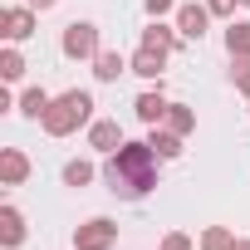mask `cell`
<instances>
[{
  "label": "cell",
  "mask_w": 250,
  "mask_h": 250,
  "mask_svg": "<svg viewBox=\"0 0 250 250\" xmlns=\"http://www.w3.org/2000/svg\"><path fill=\"white\" fill-rule=\"evenodd\" d=\"M157 177H162V157H157L147 143H123V147L103 162V182H108V191L123 196V201H143V196L157 187Z\"/></svg>",
  "instance_id": "obj_1"
},
{
  "label": "cell",
  "mask_w": 250,
  "mask_h": 250,
  "mask_svg": "<svg viewBox=\"0 0 250 250\" xmlns=\"http://www.w3.org/2000/svg\"><path fill=\"white\" fill-rule=\"evenodd\" d=\"M88 123H93V93H88V88H64V93L49 103V113H44L40 128H44L49 138H69V133L88 128Z\"/></svg>",
  "instance_id": "obj_2"
},
{
  "label": "cell",
  "mask_w": 250,
  "mask_h": 250,
  "mask_svg": "<svg viewBox=\"0 0 250 250\" xmlns=\"http://www.w3.org/2000/svg\"><path fill=\"white\" fill-rule=\"evenodd\" d=\"M59 49H64V59H79V64L88 59V64H93L98 49H103V44H98V25H93V20H69Z\"/></svg>",
  "instance_id": "obj_3"
},
{
  "label": "cell",
  "mask_w": 250,
  "mask_h": 250,
  "mask_svg": "<svg viewBox=\"0 0 250 250\" xmlns=\"http://www.w3.org/2000/svg\"><path fill=\"white\" fill-rule=\"evenodd\" d=\"M113 245H118V221L88 216L83 226H74V250H113Z\"/></svg>",
  "instance_id": "obj_4"
},
{
  "label": "cell",
  "mask_w": 250,
  "mask_h": 250,
  "mask_svg": "<svg viewBox=\"0 0 250 250\" xmlns=\"http://www.w3.org/2000/svg\"><path fill=\"white\" fill-rule=\"evenodd\" d=\"M35 30H40V10H30V5H5L0 10V40L5 44H20Z\"/></svg>",
  "instance_id": "obj_5"
},
{
  "label": "cell",
  "mask_w": 250,
  "mask_h": 250,
  "mask_svg": "<svg viewBox=\"0 0 250 250\" xmlns=\"http://www.w3.org/2000/svg\"><path fill=\"white\" fill-rule=\"evenodd\" d=\"M123 143H128V138H123V128H118V118H93L88 123V147L93 152H103V157H113Z\"/></svg>",
  "instance_id": "obj_6"
},
{
  "label": "cell",
  "mask_w": 250,
  "mask_h": 250,
  "mask_svg": "<svg viewBox=\"0 0 250 250\" xmlns=\"http://www.w3.org/2000/svg\"><path fill=\"white\" fill-rule=\"evenodd\" d=\"M211 30V10L196 5V0H187V5H177V35L182 40H201Z\"/></svg>",
  "instance_id": "obj_7"
},
{
  "label": "cell",
  "mask_w": 250,
  "mask_h": 250,
  "mask_svg": "<svg viewBox=\"0 0 250 250\" xmlns=\"http://www.w3.org/2000/svg\"><path fill=\"white\" fill-rule=\"evenodd\" d=\"M167 108H172V98L162 93V83H157V88H143V93H138V103H133L138 123H147V128H157V123L167 118Z\"/></svg>",
  "instance_id": "obj_8"
},
{
  "label": "cell",
  "mask_w": 250,
  "mask_h": 250,
  "mask_svg": "<svg viewBox=\"0 0 250 250\" xmlns=\"http://www.w3.org/2000/svg\"><path fill=\"white\" fill-rule=\"evenodd\" d=\"M25 211L15 206V201H5V206H0V245H5V250H20L25 245Z\"/></svg>",
  "instance_id": "obj_9"
},
{
  "label": "cell",
  "mask_w": 250,
  "mask_h": 250,
  "mask_svg": "<svg viewBox=\"0 0 250 250\" xmlns=\"http://www.w3.org/2000/svg\"><path fill=\"white\" fill-rule=\"evenodd\" d=\"M30 182V157L20 147H0V187H25Z\"/></svg>",
  "instance_id": "obj_10"
},
{
  "label": "cell",
  "mask_w": 250,
  "mask_h": 250,
  "mask_svg": "<svg viewBox=\"0 0 250 250\" xmlns=\"http://www.w3.org/2000/svg\"><path fill=\"white\" fill-rule=\"evenodd\" d=\"M162 69H167V54H162V49H143V44H138V54L128 59V74H138V79H147V83H162Z\"/></svg>",
  "instance_id": "obj_11"
},
{
  "label": "cell",
  "mask_w": 250,
  "mask_h": 250,
  "mask_svg": "<svg viewBox=\"0 0 250 250\" xmlns=\"http://www.w3.org/2000/svg\"><path fill=\"white\" fill-rule=\"evenodd\" d=\"M143 49H162V54H172L177 44H182V35H177V25H162V20H152L147 30H143V40H138Z\"/></svg>",
  "instance_id": "obj_12"
},
{
  "label": "cell",
  "mask_w": 250,
  "mask_h": 250,
  "mask_svg": "<svg viewBox=\"0 0 250 250\" xmlns=\"http://www.w3.org/2000/svg\"><path fill=\"white\" fill-rule=\"evenodd\" d=\"M49 103H54V93L35 83V88H25V93H20V103H15V108H20V118H30V123H44Z\"/></svg>",
  "instance_id": "obj_13"
},
{
  "label": "cell",
  "mask_w": 250,
  "mask_h": 250,
  "mask_svg": "<svg viewBox=\"0 0 250 250\" xmlns=\"http://www.w3.org/2000/svg\"><path fill=\"white\" fill-rule=\"evenodd\" d=\"M123 74H128V59H123L118 49H98V59H93V79H98V83H118Z\"/></svg>",
  "instance_id": "obj_14"
},
{
  "label": "cell",
  "mask_w": 250,
  "mask_h": 250,
  "mask_svg": "<svg viewBox=\"0 0 250 250\" xmlns=\"http://www.w3.org/2000/svg\"><path fill=\"white\" fill-rule=\"evenodd\" d=\"M182 143H187V138H182V133H172V128H162V123H157V128L147 133V147H152V152H157L162 162L182 157Z\"/></svg>",
  "instance_id": "obj_15"
},
{
  "label": "cell",
  "mask_w": 250,
  "mask_h": 250,
  "mask_svg": "<svg viewBox=\"0 0 250 250\" xmlns=\"http://www.w3.org/2000/svg\"><path fill=\"white\" fill-rule=\"evenodd\" d=\"M93 177H98V167H93L88 157H69V162H64V187L79 191V187H88Z\"/></svg>",
  "instance_id": "obj_16"
},
{
  "label": "cell",
  "mask_w": 250,
  "mask_h": 250,
  "mask_svg": "<svg viewBox=\"0 0 250 250\" xmlns=\"http://www.w3.org/2000/svg\"><path fill=\"white\" fill-rule=\"evenodd\" d=\"M226 49H230V59H250V20H230Z\"/></svg>",
  "instance_id": "obj_17"
},
{
  "label": "cell",
  "mask_w": 250,
  "mask_h": 250,
  "mask_svg": "<svg viewBox=\"0 0 250 250\" xmlns=\"http://www.w3.org/2000/svg\"><path fill=\"white\" fill-rule=\"evenodd\" d=\"M162 128H172V133H196V108H187V103H172L167 108V118H162Z\"/></svg>",
  "instance_id": "obj_18"
},
{
  "label": "cell",
  "mask_w": 250,
  "mask_h": 250,
  "mask_svg": "<svg viewBox=\"0 0 250 250\" xmlns=\"http://www.w3.org/2000/svg\"><path fill=\"white\" fill-rule=\"evenodd\" d=\"M25 69H30V64H25V54H20L15 44L0 49V79H5V83H20V79H25Z\"/></svg>",
  "instance_id": "obj_19"
},
{
  "label": "cell",
  "mask_w": 250,
  "mask_h": 250,
  "mask_svg": "<svg viewBox=\"0 0 250 250\" xmlns=\"http://www.w3.org/2000/svg\"><path fill=\"white\" fill-rule=\"evenodd\" d=\"M201 250H235V235L226 226H206L201 230Z\"/></svg>",
  "instance_id": "obj_20"
},
{
  "label": "cell",
  "mask_w": 250,
  "mask_h": 250,
  "mask_svg": "<svg viewBox=\"0 0 250 250\" xmlns=\"http://www.w3.org/2000/svg\"><path fill=\"white\" fill-rule=\"evenodd\" d=\"M230 83L250 98V59H230Z\"/></svg>",
  "instance_id": "obj_21"
},
{
  "label": "cell",
  "mask_w": 250,
  "mask_h": 250,
  "mask_svg": "<svg viewBox=\"0 0 250 250\" xmlns=\"http://www.w3.org/2000/svg\"><path fill=\"white\" fill-rule=\"evenodd\" d=\"M157 250H196V240H191V235H187V230H167V235H162V245H157Z\"/></svg>",
  "instance_id": "obj_22"
},
{
  "label": "cell",
  "mask_w": 250,
  "mask_h": 250,
  "mask_svg": "<svg viewBox=\"0 0 250 250\" xmlns=\"http://www.w3.org/2000/svg\"><path fill=\"white\" fill-rule=\"evenodd\" d=\"M235 5H240V0H206L211 20H230V15H235Z\"/></svg>",
  "instance_id": "obj_23"
},
{
  "label": "cell",
  "mask_w": 250,
  "mask_h": 250,
  "mask_svg": "<svg viewBox=\"0 0 250 250\" xmlns=\"http://www.w3.org/2000/svg\"><path fill=\"white\" fill-rule=\"evenodd\" d=\"M143 10L152 20H162V15H177V0H143Z\"/></svg>",
  "instance_id": "obj_24"
},
{
  "label": "cell",
  "mask_w": 250,
  "mask_h": 250,
  "mask_svg": "<svg viewBox=\"0 0 250 250\" xmlns=\"http://www.w3.org/2000/svg\"><path fill=\"white\" fill-rule=\"evenodd\" d=\"M25 5H30V10H40V15H44V10H54V5H59V0H25Z\"/></svg>",
  "instance_id": "obj_25"
},
{
  "label": "cell",
  "mask_w": 250,
  "mask_h": 250,
  "mask_svg": "<svg viewBox=\"0 0 250 250\" xmlns=\"http://www.w3.org/2000/svg\"><path fill=\"white\" fill-rule=\"evenodd\" d=\"M235 250H250V240H245V235H235Z\"/></svg>",
  "instance_id": "obj_26"
},
{
  "label": "cell",
  "mask_w": 250,
  "mask_h": 250,
  "mask_svg": "<svg viewBox=\"0 0 250 250\" xmlns=\"http://www.w3.org/2000/svg\"><path fill=\"white\" fill-rule=\"evenodd\" d=\"M240 5H245V10H250V0H240Z\"/></svg>",
  "instance_id": "obj_27"
}]
</instances>
